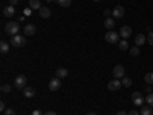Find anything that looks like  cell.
<instances>
[{"instance_id":"obj_34","label":"cell","mask_w":153,"mask_h":115,"mask_svg":"<svg viewBox=\"0 0 153 115\" xmlns=\"http://www.w3.org/2000/svg\"><path fill=\"white\" fill-rule=\"evenodd\" d=\"M110 14H112V11H110V9H104V16H106V17H109Z\"/></svg>"},{"instance_id":"obj_10","label":"cell","mask_w":153,"mask_h":115,"mask_svg":"<svg viewBox=\"0 0 153 115\" xmlns=\"http://www.w3.org/2000/svg\"><path fill=\"white\" fill-rule=\"evenodd\" d=\"M35 31H37V28H35V25H32V23H28L26 26L23 28V34H26V35H34Z\"/></svg>"},{"instance_id":"obj_19","label":"cell","mask_w":153,"mask_h":115,"mask_svg":"<svg viewBox=\"0 0 153 115\" xmlns=\"http://www.w3.org/2000/svg\"><path fill=\"white\" fill-rule=\"evenodd\" d=\"M0 51H2V54H6L8 51H9V43L2 42V43H0Z\"/></svg>"},{"instance_id":"obj_16","label":"cell","mask_w":153,"mask_h":115,"mask_svg":"<svg viewBox=\"0 0 153 115\" xmlns=\"http://www.w3.org/2000/svg\"><path fill=\"white\" fill-rule=\"evenodd\" d=\"M23 95L26 97V98H32V97L35 95V91H34L32 87H28V86H26V87L23 89Z\"/></svg>"},{"instance_id":"obj_32","label":"cell","mask_w":153,"mask_h":115,"mask_svg":"<svg viewBox=\"0 0 153 115\" xmlns=\"http://www.w3.org/2000/svg\"><path fill=\"white\" fill-rule=\"evenodd\" d=\"M31 115H45V114H43L42 111H38V109H37V111H34V112H32Z\"/></svg>"},{"instance_id":"obj_9","label":"cell","mask_w":153,"mask_h":115,"mask_svg":"<svg viewBox=\"0 0 153 115\" xmlns=\"http://www.w3.org/2000/svg\"><path fill=\"white\" fill-rule=\"evenodd\" d=\"M120 35L124 38V40H127V38L132 35V28H130V26H123V28L120 29Z\"/></svg>"},{"instance_id":"obj_20","label":"cell","mask_w":153,"mask_h":115,"mask_svg":"<svg viewBox=\"0 0 153 115\" xmlns=\"http://www.w3.org/2000/svg\"><path fill=\"white\" fill-rule=\"evenodd\" d=\"M141 115H152L153 112H152V108L150 106H144V108H141V112H139Z\"/></svg>"},{"instance_id":"obj_33","label":"cell","mask_w":153,"mask_h":115,"mask_svg":"<svg viewBox=\"0 0 153 115\" xmlns=\"http://www.w3.org/2000/svg\"><path fill=\"white\" fill-rule=\"evenodd\" d=\"M146 92H147V94H152V84L146 86Z\"/></svg>"},{"instance_id":"obj_14","label":"cell","mask_w":153,"mask_h":115,"mask_svg":"<svg viewBox=\"0 0 153 115\" xmlns=\"http://www.w3.org/2000/svg\"><path fill=\"white\" fill-rule=\"evenodd\" d=\"M38 12H40V16H42L43 19H49V17H51V9L46 8V6H42L40 9H38Z\"/></svg>"},{"instance_id":"obj_2","label":"cell","mask_w":153,"mask_h":115,"mask_svg":"<svg viewBox=\"0 0 153 115\" xmlns=\"http://www.w3.org/2000/svg\"><path fill=\"white\" fill-rule=\"evenodd\" d=\"M11 45L12 46H16V48H22V46H25L26 45V38L25 37H22V35H12L11 37Z\"/></svg>"},{"instance_id":"obj_25","label":"cell","mask_w":153,"mask_h":115,"mask_svg":"<svg viewBox=\"0 0 153 115\" xmlns=\"http://www.w3.org/2000/svg\"><path fill=\"white\" fill-rule=\"evenodd\" d=\"M121 83H123V86L129 87V86H132V78H129V77H124V78L121 80Z\"/></svg>"},{"instance_id":"obj_28","label":"cell","mask_w":153,"mask_h":115,"mask_svg":"<svg viewBox=\"0 0 153 115\" xmlns=\"http://www.w3.org/2000/svg\"><path fill=\"white\" fill-rule=\"evenodd\" d=\"M147 43L153 45V31H150V32L147 34Z\"/></svg>"},{"instance_id":"obj_3","label":"cell","mask_w":153,"mask_h":115,"mask_svg":"<svg viewBox=\"0 0 153 115\" xmlns=\"http://www.w3.org/2000/svg\"><path fill=\"white\" fill-rule=\"evenodd\" d=\"M104 38H106V42L107 43H112V45H117L118 43V40H120V32H115V31H109L106 35H104Z\"/></svg>"},{"instance_id":"obj_5","label":"cell","mask_w":153,"mask_h":115,"mask_svg":"<svg viewBox=\"0 0 153 115\" xmlns=\"http://www.w3.org/2000/svg\"><path fill=\"white\" fill-rule=\"evenodd\" d=\"M113 77H115V78H124V77H126L124 66H121V65L115 66V68H113Z\"/></svg>"},{"instance_id":"obj_13","label":"cell","mask_w":153,"mask_h":115,"mask_svg":"<svg viewBox=\"0 0 153 115\" xmlns=\"http://www.w3.org/2000/svg\"><path fill=\"white\" fill-rule=\"evenodd\" d=\"M14 14H16V9H14V6H11V5L3 9V16H5V17H12Z\"/></svg>"},{"instance_id":"obj_39","label":"cell","mask_w":153,"mask_h":115,"mask_svg":"<svg viewBox=\"0 0 153 115\" xmlns=\"http://www.w3.org/2000/svg\"><path fill=\"white\" fill-rule=\"evenodd\" d=\"M46 2H48V3H51V2H57V0H46Z\"/></svg>"},{"instance_id":"obj_1","label":"cell","mask_w":153,"mask_h":115,"mask_svg":"<svg viewBox=\"0 0 153 115\" xmlns=\"http://www.w3.org/2000/svg\"><path fill=\"white\" fill-rule=\"evenodd\" d=\"M5 31L11 35H17L20 32V25L17 22H8L6 26H5Z\"/></svg>"},{"instance_id":"obj_24","label":"cell","mask_w":153,"mask_h":115,"mask_svg":"<svg viewBox=\"0 0 153 115\" xmlns=\"http://www.w3.org/2000/svg\"><path fill=\"white\" fill-rule=\"evenodd\" d=\"M130 55H133V57L139 55V46H132L130 48Z\"/></svg>"},{"instance_id":"obj_22","label":"cell","mask_w":153,"mask_h":115,"mask_svg":"<svg viewBox=\"0 0 153 115\" xmlns=\"http://www.w3.org/2000/svg\"><path fill=\"white\" fill-rule=\"evenodd\" d=\"M57 3H58L60 6H63V8H68V6H71L72 0H57Z\"/></svg>"},{"instance_id":"obj_18","label":"cell","mask_w":153,"mask_h":115,"mask_svg":"<svg viewBox=\"0 0 153 115\" xmlns=\"http://www.w3.org/2000/svg\"><path fill=\"white\" fill-rule=\"evenodd\" d=\"M104 26H106V29H113V26H115V20L107 17L106 22H104Z\"/></svg>"},{"instance_id":"obj_6","label":"cell","mask_w":153,"mask_h":115,"mask_svg":"<svg viewBox=\"0 0 153 115\" xmlns=\"http://www.w3.org/2000/svg\"><path fill=\"white\" fill-rule=\"evenodd\" d=\"M26 77H25V75H19L17 77V78H16V81H14V84H16V87L17 89H25V87H26Z\"/></svg>"},{"instance_id":"obj_31","label":"cell","mask_w":153,"mask_h":115,"mask_svg":"<svg viewBox=\"0 0 153 115\" xmlns=\"http://www.w3.org/2000/svg\"><path fill=\"white\" fill-rule=\"evenodd\" d=\"M19 2H20V0H9V5L11 6H16V5H19Z\"/></svg>"},{"instance_id":"obj_11","label":"cell","mask_w":153,"mask_h":115,"mask_svg":"<svg viewBox=\"0 0 153 115\" xmlns=\"http://www.w3.org/2000/svg\"><path fill=\"white\" fill-rule=\"evenodd\" d=\"M60 86H61L60 78H52V80L49 81V89H51V91H58Z\"/></svg>"},{"instance_id":"obj_30","label":"cell","mask_w":153,"mask_h":115,"mask_svg":"<svg viewBox=\"0 0 153 115\" xmlns=\"http://www.w3.org/2000/svg\"><path fill=\"white\" fill-rule=\"evenodd\" d=\"M8 108H6V105H5V101H0V111H2V112H5Z\"/></svg>"},{"instance_id":"obj_26","label":"cell","mask_w":153,"mask_h":115,"mask_svg":"<svg viewBox=\"0 0 153 115\" xmlns=\"http://www.w3.org/2000/svg\"><path fill=\"white\" fill-rule=\"evenodd\" d=\"M146 103H147L150 108H153V92H152V94H149V95L146 97Z\"/></svg>"},{"instance_id":"obj_4","label":"cell","mask_w":153,"mask_h":115,"mask_svg":"<svg viewBox=\"0 0 153 115\" xmlns=\"http://www.w3.org/2000/svg\"><path fill=\"white\" fill-rule=\"evenodd\" d=\"M132 101H133L135 106L141 108V106H144V95L141 92H133L132 94Z\"/></svg>"},{"instance_id":"obj_17","label":"cell","mask_w":153,"mask_h":115,"mask_svg":"<svg viewBox=\"0 0 153 115\" xmlns=\"http://www.w3.org/2000/svg\"><path fill=\"white\" fill-rule=\"evenodd\" d=\"M29 8L31 9H40L42 8L40 0H29Z\"/></svg>"},{"instance_id":"obj_8","label":"cell","mask_w":153,"mask_h":115,"mask_svg":"<svg viewBox=\"0 0 153 115\" xmlns=\"http://www.w3.org/2000/svg\"><path fill=\"white\" fill-rule=\"evenodd\" d=\"M112 16H113L115 19H121V17L124 16V8H123L121 5L115 6V8L112 9Z\"/></svg>"},{"instance_id":"obj_27","label":"cell","mask_w":153,"mask_h":115,"mask_svg":"<svg viewBox=\"0 0 153 115\" xmlns=\"http://www.w3.org/2000/svg\"><path fill=\"white\" fill-rule=\"evenodd\" d=\"M120 49L121 51H127V49H129V43H127V40H121L120 42Z\"/></svg>"},{"instance_id":"obj_36","label":"cell","mask_w":153,"mask_h":115,"mask_svg":"<svg viewBox=\"0 0 153 115\" xmlns=\"http://www.w3.org/2000/svg\"><path fill=\"white\" fill-rule=\"evenodd\" d=\"M45 115H57V112H54V111H48Z\"/></svg>"},{"instance_id":"obj_40","label":"cell","mask_w":153,"mask_h":115,"mask_svg":"<svg viewBox=\"0 0 153 115\" xmlns=\"http://www.w3.org/2000/svg\"><path fill=\"white\" fill-rule=\"evenodd\" d=\"M87 115H97V114H95V112H89Z\"/></svg>"},{"instance_id":"obj_12","label":"cell","mask_w":153,"mask_h":115,"mask_svg":"<svg viewBox=\"0 0 153 115\" xmlns=\"http://www.w3.org/2000/svg\"><path fill=\"white\" fill-rule=\"evenodd\" d=\"M135 43H136V46H144V43H147V37L144 34H138L135 37Z\"/></svg>"},{"instance_id":"obj_29","label":"cell","mask_w":153,"mask_h":115,"mask_svg":"<svg viewBox=\"0 0 153 115\" xmlns=\"http://www.w3.org/2000/svg\"><path fill=\"white\" fill-rule=\"evenodd\" d=\"M5 115H16V111L11 109V108H8V109L5 111Z\"/></svg>"},{"instance_id":"obj_23","label":"cell","mask_w":153,"mask_h":115,"mask_svg":"<svg viewBox=\"0 0 153 115\" xmlns=\"http://www.w3.org/2000/svg\"><path fill=\"white\" fill-rule=\"evenodd\" d=\"M11 91H12V86H11V84H6V83L2 84V92H3V94H9Z\"/></svg>"},{"instance_id":"obj_37","label":"cell","mask_w":153,"mask_h":115,"mask_svg":"<svg viewBox=\"0 0 153 115\" xmlns=\"http://www.w3.org/2000/svg\"><path fill=\"white\" fill-rule=\"evenodd\" d=\"M31 14V8H28V9H25V16H29Z\"/></svg>"},{"instance_id":"obj_41","label":"cell","mask_w":153,"mask_h":115,"mask_svg":"<svg viewBox=\"0 0 153 115\" xmlns=\"http://www.w3.org/2000/svg\"><path fill=\"white\" fill-rule=\"evenodd\" d=\"M94 2H100V0H94Z\"/></svg>"},{"instance_id":"obj_38","label":"cell","mask_w":153,"mask_h":115,"mask_svg":"<svg viewBox=\"0 0 153 115\" xmlns=\"http://www.w3.org/2000/svg\"><path fill=\"white\" fill-rule=\"evenodd\" d=\"M115 115H129V114H126V112H124V111H120V112H118V114H115Z\"/></svg>"},{"instance_id":"obj_15","label":"cell","mask_w":153,"mask_h":115,"mask_svg":"<svg viewBox=\"0 0 153 115\" xmlns=\"http://www.w3.org/2000/svg\"><path fill=\"white\" fill-rule=\"evenodd\" d=\"M68 69L66 68H58L57 69V78H66V77H68Z\"/></svg>"},{"instance_id":"obj_21","label":"cell","mask_w":153,"mask_h":115,"mask_svg":"<svg viewBox=\"0 0 153 115\" xmlns=\"http://www.w3.org/2000/svg\"><path fill=\"white\" fill-rule=\"evenodd\" d=\"M144 80H146V83L153 84V72H147V74L144 75Z\"/></svg>"},{"instance_id":"obj_35","label":"cell","mask_w":153,"mask_h":115,"mask_svg":"<svg viewBox=\"0 0 153 115\" xmlns=\"http://www.w3.org/2000/svg\"><path fill=\"white\" fill-rule=\"evenodd\" d=\"M129 115H141V114H139V112H136V111H133V109H132V111L129 112Z\"/></svg>"},{"instance_id":"obj_7","label":"cell","mask_w":153,"mask_h":115,"mask_svg":"<svg viewBox=\"0 0 153 115\" xmlns=\"http://www.w3.org/2000/svg\"><path fill=\"white\" fill-rule=\"evenodd\" d=\"M121 81H120V78H115V80H112V81H109L107 83V89L109 91H117V89H120L121 87Z\"/></svg>"}]
</instances>
